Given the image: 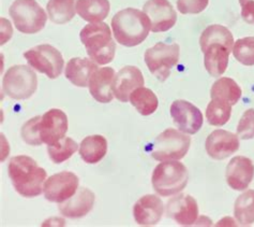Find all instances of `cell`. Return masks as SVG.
<instances>
[{"mask_svg":"<svg viewBox=\"0 0 254 227\" xmlns=\"http://www.w3.org/2000/svg\"><path fill=\"white\" fill-rule=\"evenodd\" d=\"M254 178V165L245 156H236L231 159L226 167V182L235 191H246Z\"/></svg>","mask_w":254,"mask_h":227,"instance_id":"e0dca14e","label":"cell"},{"mask_svg":"<svg viewBox=\"0 0 254 227\" xmlns=\"http://www.w3.org/2000/svg\"><path fill=\"white\" fill-rule=\"evenodd\" d=\"M179 45L159 42L145 52V63L149 71L161 82L169 79L171 70L179 61Z\"/></svg>","mask_w":254,"mask_h":227,"instance_id":"ba28073f","label":"cell"},{"mask_svg":"<svg viewBox=\"0 0 254 227\" xmlns=\"http://www.w3.org/2000/svg\"><path fill=\"white\" fill-rule=\"evenodd\" d=\"M233 55L245 66H254V37L238 39L233 46Z\"/></svg>","mask_w":254,"mask_h":227,"instance_id":"1f68e13d","label":"cell"},{"mask_svg":"<svg viewBox=\"0 0 254 227\" xmlns=\"http://www.w3.org/2000/svg\"><path fill=\"white\" fill-rule=\"evenodd\" d=\"M143 11L150 19L152 32L168 31L177 22V13L169 0H148Z\"/></svg>","mask_w":254,"mask_h":227,"instance_id":"7c38bea8","label":"cell"},{"mask_svg":"<svg viewBox=\"0 0 254 227\" xmlns=\"http://www.w3.org/2000/svg\"><path fill=\"white\" fill-rule=\"evenodd\" d=\"M79 180L70 171H62L45 180L43 192L45 198L52 203L62 204L71 198L78 190Z\"/></svg>","mask_w":254,"mask_h":227,"instance_id":"30bf717a","label":"cell"},{"mask_svg":"<svg viewBox=\"0 0 254 227\" xmlns=\"http://www.w3.org/2000/svg\"><path fill=\"white\" fill-rule=\"evenodd\" d=\"M29 66L50 79H57L64 70V62L62 53L50 44H40L24 53Z\"/></svg>","mask_w":254,"mask_h":227,"instance_id":"9c48e42d","label":"cell"},{"mask_svg":"<svg viewBox=\"0 0 254 227\" xmlns=\"http://www.w3.org/2000/svg\"><path fill=\"white\" fill-rule=\"evenodd\" d=\"M115 70L111 67L98 68L92 72L89 79V93L97 102L109 104L114 98L113 82L115 78Z\"/></svg>","mask_w":254,"mask_h":227,"instance_id":"d6986e66","label":"cell"},{"mask_svg":"<svg viewBox=\"0 0 254 227\" xmlns=\"http://www.w3.org/2000/svg\"><path fill=\"white\" fill-rule=\"evenodd\" d=\"M188 169L177 161L160 163L153 170L151 182L160 196L170 197L182 192L188 184Z\"/></svg>","mask_w":254,"mask_h":227,"instance_id":"277c9868","label":"cell"},{"mask_svg":"<svg viewBox=\"0 0 254 227\" xmlns=\"http://www.w3.org/2000/svg\"><path fill=\"white\" fill-rule=\"evenodd\" d=\"M190 144L191 139L186 133L168 128L155 139L150 155L158 162L179 161L187 155Z\"/></svg>","mask_w":254,"mask_h":227,"instance_id":"5b68a950","label":"cell"},{"mask_svg":"<svg viewBox=\"0 0 254 227\" xmlns=\"http://www.w3.org/2000/svg\"><path fill=\"white\" fill-rule=\"evenodd\" d=\"M166 217L182 226L193 225L198 218L196 200L190 195H178L169 200L166 205Z\"/></svg>","mask_w":254,"mask_h":227,"instance_id":"9a60e30c","label":"cell"},{"mask_svg":"<svg viewBox=\"0 0 254 227\" xmlns=\"http://www.w3.org/2000/svg\"><path fill=\"white\" fill-rule=\"evenodd\" d=\"M131 105L141 113L142 115H150L158 109L159 102L155 93L144 86L133 91L130 95Z\"/></svg>","mask_w":254,"mask_h":227,"instance_id":"4316f807","label":"cell"},{"mask_svg":"<svg viewBox=\"0 0 254 227\" xmlns=\"http://www.w3.org/2000/svg\"><path fill=\"white\" fill-rule=\"evenodd\" d=\"M112 29L119 44L132 48L141 44L148 37L151 23L144 11L127 8L114 15Z\"/></svg>","mask_w":254,"mask_h":227,"instance_id":"6da1fadb","label":"cell"},{"mask_svg":"<svg viewBox=\"0 0 254 227\" xmlns=\"http://www.w3.org/2000/svg\"><path fill=\"white\" fill-rule=\"evenodd\" d=\"M78 145L74 140L64 137L53 145H48L49 156L53 163L62 164L77 151Z\"/></svg>","mask_w":254,"mask_h":227,"instance_id":"4dcf8cb0","label":"cell"},{"mask_svg":"<svg viewBox=\"0 0 254 227\" xmlns=\"http://www.w3.org/2000/svg\"><path fill=\"white\" fill-rule=\"evenodd\" d=\"M38 88V78L32 67L26 65L13 66L5 72L2 80V91L12 99L30 98Z\"/></svg>","mask_w":254,"mask_h":227,"instance_id":"52a82bcc","label":"cell"},{"mask_svg":"<svg viewBox=\"0 0 254 227\" xmlns=\"http://www.w3.org/2000/svg\"><path fill=\"white\" fill-rule=\"evenodd\" d=\"M242 94L240 86L231 78H220L213 83L210 91L212 99L222 100L231 106H235L239 102Z\"/></svg>","mask_w":254,"mask_h":227,"instance_id":"d4e9b609","label":"cell"},{"mask_svg":"<svg viewBox=\"0 0 254 227\" xmlns=\"http://www.w3.org/2000/svg\"><path fill=\"white\" fill-rule=\"evenodd\" d=\"M232 107L230 104L219 99H212L206 110V118L212 126H223L230 121L232 114Z\"/></svg>","mask_w":254,"mask_h":227,"instance_id":"f546056e","label":"cell"},{"mask_svg":"<svg viewBox=\"0 0 254 227\" xmlns=\"http://www.w3.org/2000/svg\"><path fill=\"white\" fill-rule=\"evenodd\" d=\"M8 172L12 185L19 195L32 198L42 193L46 171L38 166L35 159L26 155L13 157L9 163Z\"/></svg>","mask_w":254,"mask_h":227,"instance_id":"7a4b0ae2","label":"cell"},{"mask_svg":"<svg viewBox=\"0 0 254 227\" xmlns=\"http://www.w3.org/2000/svg\"><path fill=\"white\" fill-rule=\"evenodd\" d=\"M209 0H177V9L182 14H198L203 12Z\"/></svg>","mask_w":254,"mask_h":227,"instance_id":"e575fe53","label":"cell"},{"mask_svg":"<svg viewBox=\"0 0 254 227\" xmlns=\"http://www.w3.org/2000/svg\"><path fill=\"white\" fill-rule=\"evenodd\" d=\"M9 13L15 28L27 35L41 31L48 21L45 11L36 0H15Z\"/></svg>","mask_w":254,"mask_h":227,"instance_id":"8992f818","label":"cell"},{"mask_svg":"<svg viewBox=\"0 0 254 227\" xmlns=\"http://www.w3.org/2000/svg\"><path fill=\"white\" fill-rule=\"evenodd\" d=\"M77 14L89 23H100L108 17L111 4L109 0H76Z\"/></svg>","mask_w":254,"mask_h":227,"instance_id":"603a6c76","label":"cell"},{"mask_svg":"<svg viewBox=\"0 0 254 227\" xmlns=\"http://www.w3.org/2000/svg\"><path fill=\"white\" fill-rule=\"evenodd\" d=\"M42 116H35L26 122L22 127V138L24 141L29 145H41L43 143L41 136H40L39 124Z\"/></svg>","mask_w":254,"mask_h":227,"instance_id":"d6a6232c","label":"cell"},{"mask_svg":"<svg viewBox=\"0 0 254 227\" xmlns=\"http://www.w3.org/2000/svg\"><path fill=\"white\" fill-rule=\"evenodd\" d=\"M234 216L242 226H250L254 223V190L246 191L236 199Z\"/></svg>","mask_w":254,"mask_h":227,"instance_id":"83f0119b","label":"cell"},{"mask_svg":"<svg viewBox=\"0 0 254 227\" xmlns=\"http://www.w3.org/2000/svg\"><path fill=\"white\" fill-rule=\"evenodd\" d=\"M171 115L176 127L187 135H194L203 126V113L187 100H175L171 106Z\"/></svg>","mask_w":254,"mask_h":227,"instance_id":"8fae6325","label":"cell"},{"mask_svg":"<svg viewBox=\"0 0 254 227\" xmlns=\"http://www.w3.org/2000/svg\"><path fill=\"white\" fill-rule=\"evenodd\" d=\"M145 80L142 71L134 66H126L115 75L113 82V93L119 102L128 103L131 93L144 86Z\"/></svg>","mask_w":254,"mask_h":227,"instance_id":"2e32d148","label":"cell"},{"mask_svg":"<svg viewBox=\"0 0 254 227\" xmlns=\"http://www.w3.org/2000/svg\"><path fill=\"white\" fill-rule=\"evenodd\" d=\"M231 52L221 43L210 44L203 52L205 68L211 77L219 78L226 71Z\"/></svg>","mask_w":254,"mask_h":227,"instance_id":"7402d4cb","label":"cell"},{"mask_svg":"<svg viewBox=\"0 0 254 227\" xmlns=\"http://www.w3.org/2000/svg\"><path fill=\"white\" fill-rule=\"evenodd\" d=\"M95 200L96 196L90 190L81 188L71 198L60 204L59 211L65 218H83L91 211L93 205H95Z\"/></svg>","mask_w":254,"mask_h":227,"instance_id":"ffe728a7","label":"cell"},{"mask_svg":"<svg viewBox=\"0 0 254 227\" xmlns=\"http://www.w3.org/2000/svg\"><path fill=\"white\" fill-rule=\"evenodd\" d=\"M242 5V16L244 21L254 25V0H239Z\"/></svg>","mask_w":254,"mask_h":227,"instance_id":"d590c367","label":"cell"},{"mask_svg":"<svg viewBox=\"0 0 254 227\" xmlns=\"http://www.w3.org/2000/svg\"><path fill=\"white\" fill-rule=\"evenodd\" d=\"M206 151L211 158L225 159L236 153L239 149V137L224 129L212 131L206 139Z\"/></svg>","mask_w":254,"mask_h":227,"instance_id":"5bb4252c","label":"cell"},{"mask_svg":"<svg viewBox=\"0 0 254 227\" xmlns=\"http://www.w3.org/2000/svg\"><path fill=\"white\" fill-rule=\"evenodd\" d=\"M87 54L98 65H106L115 57L116 44L112 38L108 24L103 22L89 23L79 33Z\"/></svg>","mask_w":254,"mask_h":227,"instance_id":"3957f363","label":"cell"},{"mask_svg":"<svg viewBox=\"0 0 254 227\" xmlns=\"http://www.w3.org/2000/svg\"><path fill=\"white\" fill-rule=\"evenodd\" d=\"M40 136L43 143L53 145L64 138L68 131V116L59 109H51L45 112L39 124Z\"/></svg>","mask_w":254,"mask_h":227,"instance_id":"4fadbf2b","label":"cell"},{"mask_svg":"<svg viewBox=\"0 0 254 227\" xmlns=\"http://www.w3.org/2000/svg\"><path fill=\"white\" fill-rule=\"evenodd\" d=\"M46 9L51 21L59 25L70 22L76 12L74 0H50Z\"/></svg>","mask_w":254,"mask_h":227,"instance_id":"f1b7e54d","label":"cell"},{"mask_svg":"<svg viewBox=\"0 0 254 227\" xmlns=\"http://www.w3.org/2000/svg\"><path fill=\"white\" fill-rule=\"evenodd\" d=\"M108 152V141L103 136H88L79 145V155L87 164H97Z\"/></svg>","mask_w":254,"mask_h":227,"instance_id":"cb8c5ba5","label":"cell"},{"mask_svg":"<svg viewBox=\"0 0 254 227\" xmlns=\"http://www.w3.org/2000/svg\"><path fill=\"white\" fill-rule=\"evenodd\" d=\"M237 136L243 140L254 138V109L247 110L237 125Z\"/></svg>","mask_w":254,"mask_h":227,"instance_id":"836d02e7","label":"cell"},{"mask_svg":"<svg viewBox=\"0 0 254 227\" xmlns=\"http://www.w3.org/2000/svg\"><path fill=\"white\" fill-rule=\"evenodd\" d=\"M164 212L162 200L156 195H145L133 207V216L141 226H153L161 220Z\"/></svg>","mask_w":254,"mask_h":227,"instance_id":"ac0fdd59","label":"cell"},{"mask_svg":"<svg viewBox=\"0 0 254 227\" xmlns=\"http://www.w3.org/2000/svg\"><path fill=\"white\" fill-rule=\"evenodd\" d=\"M221 43L230 51H233L234 38L232 32L222 25H210L207 27L199 38L200 50L204 52L210 44Z\"/></svg>","mask_w":254,"mask_h":227,"instance_id":"484cf974","label":"cell"},{"mask_svg":"<svg viewBox=\"0 0 254 227\" xmlns=\"http://www.w3.org/2000/svg\"><path fill=\"white\" fill-rule=\"evenodd\" d=\"M98 69V65L89 58H71L65 66V78L78 88H86L89 84L92 72Z\"/></svg>","mask_w":254,"mask_h":227,"instance_id":"44dd1931","label":"cell"}]
</instances>
